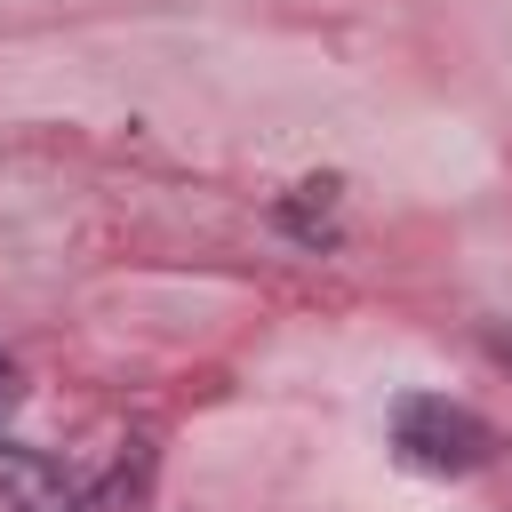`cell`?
<instances>
[{
	"instance_id": "cell-1",
	"label": "cell",
	"mask_w": 512,
	"mask_h": 512,
	"mask_svg": "<svg viewBox=\"0 0 512 512\" xmlns=\"http://www.w3.org/2000/svg\"><path fill=\"white\" fill-rule=\"evenodd\" d=\"M392 456L424 480H464L496 456V424L448 392H400L392 400Z\"/></svg>"
},
{
	"instance_id": "cell-2",
	"label": "cell",
	"mask_w": 512,
	"mask_h": 512,
	"mask_svg": "<svg viewBox=\"0 0 512 512\" xmlns=\"http://www.w3.org/2000/svg\"><path fill=\"white\" fill-rule=\"evenodd\" d=\"M336 200H344L336 176H304V184H288V200L272 208V224L288 240H304V248H328L336 240Z\"/></svg>"
},
{
	"instance_id": "cell-3",
	"label": "cell",
	"mask_w": 512,
	"mask_h": 512,
	"mask_svg": "<svg viewBox=\"0 0 512 512\" xmlns=\"http://www.w3.org/2000/svg\"><path fill=\"white\" fill-rule=\"evenodd\" d=\"M16 400H24V376H16V360L0 352V408H16Z\"/></svg>"
}]
</instances>
